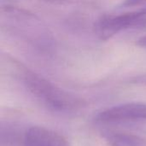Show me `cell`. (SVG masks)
<instances>
[{"instance_id": "5", "label": "cell", "mask_w": 146, "mask_h": 146, "mask_svg": "<svg viewBox=\"0 0 146 146\" xmlns=\"http://www.w3.org/2000/svg\"><path fill=\"white\" fill-rule=\"evenodd\" d=\"M22 146H71L59 133L43 127H32L25 131Z\"/></svg>"}, {"instance_id": "9", "label": "cell", "mask_w": 146, "mask_h": 146, "mask_svg": "<svg viewBox=\"0 0 146 146\" xmlns=\"http://www.w3.org/2000/svg\"><path fill=\"white\" fill-rule=\"evenodd\" d=\"M137 44L140 47H144L146 48V36H144L142 38H140L138 41H137Z\"/></svg>"}, {"instance_id": "7", "label": "cell", "mask_w": 146, "mask_h": 146, "mask_svg": "<svg viewBox=\"0 0 146 146\" xmlns=\"http://www.w3.org/2000/svg\"><path fill=\"white\" fill-rule=\"evenodd\" d=\"M145 3H146V0H124L121 4V8H132Z\"/></svg>"}, {"instance_id": "2", "label": "cell", "mask_w": 146, "mask_h": 146, "mask_svg": "<svg viewBox=\"0 0 146 146\" xmlns=\"http://www.w3.org/2000/svg\"><path fill=\"white\" fill-rule=\"evenodd\" d=\"M3 57L24 88L50 109L57 111H75L86 105L82 98L56 86L14 57L9 55Z\"/></svg>"}, {"instance_id": "4", "label": "cell", "mask_w": 146, "mask_h": 146, "mask_svg": "<svg viewBox=\"0 0 146 146\" xmlns=\"http://www.w3.org/2000/svg\"><path fill=\"white\" fill-rule=\"evenodd\" d=\"M101 122L146 121V104L127 103L106 109L96 116Z\"/></svg>"}, {"instance_id": "1", "label": "cell", "mask_w": 146, "mask_h": 146, "mask_svg": "<svg viewBox=\"0 0 146 146\" xmlns=\"http://www.w3.org/2000/svg\"><path fill=\"white\" fill-rule=\"evenodd\" d=\"M1 30L9 38L40 56H51L56 39L46 24L35 14L11 5H4L0 12Z\"/></svg>"}, {"instance_id": "6", "label": "cell", "mask_w": 146, "mask_h": 146, "mask_svg": "<svg viewBox=\"0 0 146 146\" xmlns=\"http://www.w3.org/2000/svg\"><path fill=\"white\" fill-rule=\"evenodd\" d=\"M104 137L110 146H146V143L142 139L132 134L109 133Z\"/></svg>"}, {"instance_id": "3", "label": "cell", "mask_w": 146, "mask_h": 146, "mask_svg": "<svg viewBox=\"0 0 146 146\" xmlns=\"http://www.w3.org/2000/svg\"><path fill=\"white\" fill-rule=\"evenodd\" d=\"M143 27H146V6L133 12L102 15L96 21L94 30L101 40L106 41L122 31Z\"/></svg>"}, {"instance_id": "8", "label": "cell", "mask_w": 146, "mask_h": 146, "mask_svg": "<svg viewBox=\"0 0 146 146\" xmlns=\"http://www.w3.org/2000/svg\"><path fill=\"white\" fill-rule=\"evenodd\" d=\"M131 82L134 83V84L146 86V74H142V75H139V76H135V77L132 78Z\"/></svg>"}, {"instance_id": "10", "label": "cell", "mask_w": 146, "mask_h": 146, "mask_svg": "<svg viewBox=\"0 0 146 146\" xmlns=\"http://www.w3.org/2000/svg\"><path fill=\"white\" fill-rule=\"evenodd\" d=\"M47 3H56V4H60V3H67L70 0H44Z\"/></svg>"}]
</instances>
